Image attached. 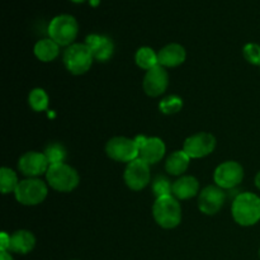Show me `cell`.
Instances as JSON below:
<instances>
[{
    "label": "cell",
    "mask_w": 260,
    "mask_h": 260,
    "mask_svg": "<svg viewBox=\"0 0 260 260\" xmlns=\"http://www.w3.org/2000/svg\"><path fill=\"white\" fill-rule=\"evenodd\" d=\"M135 62L142 70H151L152 68L159 65L157 53L149 46H142L135 53Z\"/></svg>",
    "instance_id": "obj_21"
},
{
    "label": "cell",
    "mask_w": 260,
    "mask_h": 260,
    "mask_svg": "<svg viewBox=\"0 0 260 260\" xmlns=\"http://www.w3.org/2000/svg\"><path fill=\"white\" fill-rule=\"evenodd\" d=\"M244 179V168L240 162L229 160L218 165L213 172V180L222 189H233Z\"/></svg>",
    "instance_id": "obj_10"
},
{
    "label": "cell",
    "mask_w": 260,
    "mask_h": 260,
    "mask_svg": "<svg viewBox=\"0 0 260 260\" xmlns=\"http://www.w3.org/2000/svg\"><path fill=\"white\" fill-rule=\"evenodd\" d=\"M200 192V182L193 175H182L173 183L172 194L179 201H187L196 197Z\"/></svg>",
    "instance_id": "obj_17"
},
{
    "label": "cell",
    "mask_w": 260,
    "mask_h": 260,
    "mask_svg": "<svg viewBox=\"0 0 260 260\" xmlns=\"http://www.w3.org/2000/svg\"><path fill=\"white\" fill-rule=\"evenodd\" d=\"M89 3H90V5H93V7H96V5L101 3V0H89Z\"/></svg>",
    "instance_id": "obj_31"
},
{
    "label": "cell",
    "mask_w": 260,
    "mask_h": 260,
    "mask_svg": "<svg viewBox=\"0 0 260 260\" xmlns=\"http://www.w3.org/2000/svg\"><path fill=\"white\" fill-rule=\"evenodd\" d=\"M36 238L33 233L28 230H18L10 235L9 251L17 254H28L35 249Z\"/></svg>",
    "instance_id": "obj_18"
},
{
    "label": "cell",
    "mask_w": 260,
    "mask_h": 260,
    "mask_svg": "<svg viewBox=\"0 0 260 260\" xmlns=\"http://www.w3.org/2000/svg\"><path fill=\"white\" fill-rule=\"evenodd\" d=\"M225 192L217 185H207L198 194V208L203 215L213 216L225 205Z\"/></svg>",
    "instance_id": "obj_13"
},
{
    "label": "cell",
    "mask_w": 260,
    "mask_h": 260,
    "mask_svg": "<svg viewBox=\"0 0 260 260\" xmlns=\"http://www.w3.org/2000/svg\"><path fill=\"white\" fill-rule=\"evenodd\" d=\"M18 184H19V179H18L17 173L10 168L3 167L0 169V189L3 194L14 193Z\"/></svg>",
    "instance_id": "obj_22"
},
{
    "label": "cell",
    "mask_w": 260,
    "mask_h": 260,
    "mask_svg": "<svg viewBox=\"0 0 260 260\" xmlns=\"http://www.w3.org/2000/svg\"><path fill=\"white\" fill-rule=\"evenodd\" d=\"M33 52L41 62H52L60 55V46L50 37L42 38L35 45Z\"/></svg>",
    "instance_id": "obj_19"
},
{
    "label": "cell",
    "mask_w": 260,
    "mask_h": 260,
    "mask_svg": "<svg viewBox=\"0 0 260 260\" xmlns=\"http://www.w3.org/2000/svg\"><path fill=\"white\" fill-rule=\"evenodd\" d=\"M243 53L248 62L260 66V45L258 43H246L243 48Z\"/></svg>",
    "instance_id": "obj_27"
},
{
    "label": "cell",
    "mask_w": 260,
    "mask_h": 260,
    "mask_svg": "<svg viewBox=\"0 0 260 260\" xmlns=\"http://www.w3.org/2000/svg\"><path fill=\"white\" fill-rule=\"evenodd\" d=\"M43 154L47 157L50 165L65 162L66 149L63 147V145L58 144V142H52V144L47 145V147L45 149Z\"/></svg>",
    "instance_id": "obj_24"
},
{
    "label": "cell",
    "mask_w": 260,
    "mask_h": 260,
    "mask_svg": "<svg viewBox=\"0 0 260 260\" xmlns=\"http://www.w3.org/2000/svg\"><path fill=\"white\" fill-rule=\"evenodd\" d=\"M28 103L35 112H45L50 106V98L45 89L35 88L28 95Z\"/></svg>",
    "instance_id": "obj_23"
},
{
    "label": "cell",
    "mask_w": 260,
    "mask_h": 260,
    "mask_svg": "<svg viewBox=\"0 0 260 260\" xmlns=\"http://www.w3.org/2000/svg\"><path fill=\"white\" fill-rule=\"evenodd\" d=\"M172 190L173 184L165 177H157L154 180V183H152V192H154L156 198L162 197V196L172 194Z\"/></svg>",
    "instance_id": "obj_26"
},
{
    "label": "cell",
    "mask_w": 260,
    "mask_h": 260,
    "mask_svg": "<svg viewBox=\"0 0 260 260\" xmlns=\"http://www.w3.org/2000/svg\"><path fill=\"white\" fill-rule=\"evenodd\" d=\"M157 58H159V65L162 68H178L184 63L187 58V51L179 43H169L157 52Z\"/></svg>",
    "instance_id": "obj_16"
},
{
    "label": "cell",
    "mask_w": 260,
    "mask_h": 260,
    "mask_svg": "<svg viewBox=\"0 0 260 260\" xmlns=\"http://www.w3.org/2000/svg\"><path fill=\"white\" fill-rule=\"evenodd\" d=\"M0 260H14V259H13V256L10 255L9 251L0 250Z\"/></svg>",
    "instance_id": "obj_29"
},
{
    "label": "cell",
    "mask_w": 260,
    "mask_h": 260,
    "mask_svg": "<svg viewBox=\"0 0 260 260\" xmlns=\"http://www.w3.org/2000/svg\"><path fill=\"white\" fill-rule=\"evenodd\" d=\"M190 157L183 150H177L165 161V172L173 177H180L189 168Z\"/></svg>",
    "instance_id": "obj_20"
},
{
    "label": "cell",
    "mask_w": 260,
    "mask_h": 260,
    "mask_svg": "<svg viewBox=\"0 0 260 260\" xmlns=\"http://www.w3.org/2000/svg\"><path fill=\"white\" fill-rule=\"evenodd\" d=\"M9 246H10V235L5 233V231H3V233L0 234V250L9 251Z\"/></svg>",
    "instance_id": "obj_28"
},
{
    "label": "cell",
    "mask_w": 260,
    "mask_h": 260,
    "mask_svg": "<svg viewBox=\"0 0 260 260\" xmlns=\"http://www.w3.org/2000/svg\"><path fill=\"white\" fill-rule=\"evenodd\" d=\"M84 43L90 50L94 60L99 61V62H106V61H108L113 56L114 43L107 36L93 33V35L86 36Z\"/></svg>",
    "instance_id": "obj_15"
},
{
    "label": "cell",
    "mask_w": 260,
    "mask_h": 260,
    "mask_svg": "<svg viewBox=\"0 0 260 260\" xmlns=\"http://www.w3.org/2000/svg\"><path fill=\"white\" fill-rule=\"evenodd\" d=\"M46 182L48 187L56 192L69 193L78 188L80 183V175L75 168L66 162H60V164L50 165L46 173Z\"/></svg>",
    "instance_id": "obj_3"
},
{
    "label": "cell",
    "mask_w": 260,
    "mask_h": 260,
    "mask_svg": "<svg viewBox=\"0 0 260 260\" xmlns=\"http://www.w3.org/2000/svg\"><path fill=\"white\" fill-rule=\"evenodd\" d=\"M93 55L85 43H73L63 51V66L73 75H83L88 73L93 65Z\"/></svg>",
    "instance_id": "obj_5"
},
{
    "label": "cell",
    "mask_w": 260,
    "mask_h": 260,
    "mask_svg": "<svg viewBox=\"0 0 260 260\" xmlns=\"http://www.w3.org/2000/svg\"><path fill=\"white\" fill-rule=\"evenodd\" d=\"M50 168L47 157L43 152L27 151L18 160V169L27 178H38L47 173Z\"/></svg>",
    "instance_id": "obj_12"
},
{
    "label": "cell",
    "mask_w": 260,
    "mask_h": 260,
    "mask_svg": "<svg viewBox=\"0 0 260 260\" xmlns=\"http://www.w3.org/2000/svg\"><path fill=\"white\" fill-rule=\"evenodd\" d=\"M70 2L75 3V4H81V3H84V2H85V0H70Z\"/></svg>",
    "instance_id": "obj_32"
},
{
    "label": "cell",
    "mask_w": 260,
    "mask_h": 260,
    "mask_svg": "<svg viewBox=\"0 0 260 260\" xmlns=\"http://www.w3.org/2000/svg\"><path fill=\"white\" fill-rule=\"evenodd\" d=\"M169 85V74L167 69L157 65L151 70L146 71L142 80V88L146 95L151 98H157L167 91Z\"/></svg>",
    "instance_id": "obj_14"
},
{
    "label": "cell",
    "mask_w": 260,
    "mask_h": 260,
    "mask_svg": "<svg viewBox=\"0 0 260 260\" xmlns=\"http://www.w3.org/2000/svg\"><path fill=\"white\" fill-rule=\"evenodd\" d=\"M255 185L258 189H260V172L256 174V177H255Z\"/></svg>",
    "instance_id": "obj_30"
},
{
    "label": "cell",
    "mask_w": 260,
    "mask_h": 260,
    "mask_svg": "<svg viewBox=\"0 0 260 260\" xmlns=\"http://www.w3.org/2000/svg\"><path fill=\"white\" fill-rule=\"evenodd\" d=\"M216 137L210 132H197L188 137L183 145V151L190 159H202L212 154L216 149Z\"/></svg>",
    "instance_id": "obj_9"
},
{
    "label": "cell",
    "mask_w": 260,
    "mask_h": 260,
    "mask_svg": "<svg viewBox=\"0 0 260 260\" xmlns=\"http://www.w3.org/2000/svg\"><path fill=\"white\" fill-rule=\"evenodd\" d=\"M152 217L155 222L165 230H172L179 226L183 217L179 200L173 194L156 198L152 206Z\"/></svg>",
    "instance_id": "obj_2"
},
{
    "label": "cell",
    "mask_w": 260,
    "mask_h": 260,
    "mask_svg": "<svg viewBox=\"0 0 260 260\" xmlns=\"http://www.w3.org/2000/svg\"><path fill=\"white\" fill-rule=\"evenodd\" d=\"M231 215L238 225L249 228L260 221V198L251 192L240 193L234 200Z\"/></svg>",
    "instance_id": "obj_1"
},
{
    "label": "cell",
    "mask_w": 260,
    "mask_h": 260,
    "mask_svg": "<svg viewBox=\"0 0 260 260\" xmlns=\"http://www.w3.org/2000/svg\"><path fill=\"white\" fill-rule=\"evenodd\" d=\"M183 108V99L178 95H169L167 98H164L162 101H160L159 103V109L161 113L168 114H175L179 111H182Z\"/></svg>",
    "instance_id": "obj_25"
},
{
    "label": "cell",
    "mask_w": 260,
    "mask_h": 260,
    "mask_svg": "<svg viewBox=\"0 0 260 260\" xmlns=\"http://www.w3.org/2000/svg\"><path fill=\"white\" fill-rule=\"evenodd\" d=\"M106 154L117 162H131L139 159V147L135 139L124 136L112 137L106 144Z\"/></svg>",
    "instance_id": "obj_7"
},
{
    "label": "cell",
    "mask_w": 260,
    "mask_h": 260,
    "mask_svg": "<svg viewBox=\"0 0 260 260\" xmlns=\"http://www.w3.org/2000/svg\"><path fill=\"white\" fill-rule=\"evenodd\" d=\"M259 255H260V251H259Z\"/></svg>",
    "instance_id": "obj_33"
},
{
    "label": "cell",
    "mask_w": 260,
    "mask_h": 260,
    "mask_svg": "<svg viewBox=\"0 0 260 260\" xmlns=\"http://www.w3.org/2000/svg\"><path fill=\"white\" fill-rule=\"evenodd\" d=\"M48 194V184L40 178H27L20 180L14 197L23 206H37L46 200Z\"/></svg>",
    "instance_id": "obj_6"
},
{
    "label": "cell",
    "mask_w": 260,
    "mask_h": 260,
    "mask_svg": "<svg viewBox=\"0 0 260 260\" xmlns=\"http://www.w3.org/2000/svg\"><path fill=\"white\" fill-rule=\"evenodd\" d=\"M48 37L60 47H69L75 43L79 33V23L70 14H58L50 22L47 28Z\"/></svg>",
    "instance_id": "obj_4"
},
{
    "label": "cell",
    "mask_w": 260,
    "mask_h": 260,
    "mask_svg": "<svg viewBox=\"0 0 260 260\" xmlns=\"http://www.w3.org/2000/svg\"><path fill=\"white\" fill-rule=\"evenodd\" d=\"M139 147V157L149 165L157 164L162 160L167 152V145L160 137L139 136L135 139Z\"/></svg>",
    "instance_id": "obj_11"
},
{
    "label": "cell",
    "mask_w": 260,
    "mask_h": 260,
    "mask_svg": "<svg viewBox=\"0 0 260 260\" xmlns=\"http://www.w3.org/2000/svg\"><path fill=\"white\" fill-rule=\"evenodd\" d=\"M123 179L127 187L134 192L145 189L151 182V172L150 165L142 159H136L128 162L124 169Z\"/></svg>",
    "instance_id": "obj_8"
}]
</instances>
